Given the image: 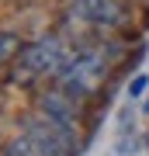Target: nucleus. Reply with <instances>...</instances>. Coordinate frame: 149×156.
Listing matches in <instances>:
<instances>
[{"label":"nucleus","instance_id":"obj_1","mask_svg":"<svg viewBox=\"0 0 149 156\" xmlns=\"http://www.w3.org/2000/svg\"><path fill=\"white\" fill-rule=\"evenodd\" d=\"M69 59H73V52L66 49V42L42 38V42L28 45L21 52V66L14 69V80H31V76H38V73H55V76H59Z\"/></svg>","mask_w":149,"mask_h":156},{"label":"nucleus","instance_id":"obj_2","mask_svg":"<svg viewBox=\"0 0 149 156\" xmlns=\"http://www.w3.org/2000/svg\"><path fill=\"white\" fill-rule=\"evenodd\" d=\"M108 73V62L94 56V52H80V56H73L66 62V69L59 73V83L66 94L73 97H83V94H94V90L101 87V80H104Z\"/></svg>","mask_w":149,"mask_h":156},{"label":"nucleus","instance_id":"obj_3","mask_svg":"<svg viewBox=\"0 0 149 156\" xmlns=\"http://www.w3.org/2000/svg\"><path fill=\"white\" fill-rule=\"evenodd\" d=\"M69 14H73V21L101 24V28H115V24L125 21V11L118 0H73Z\"/></svg>","mask_w":149,"mask_h":156},{"label":"nucleus","instance_id":"obj_4","mask_svg":"<svg viewBox=\"0 0 149 156\" xmlns=\"http://www.w3.org/2000/svg\"><path fill=\"white\" fill-rule=\"evenodd\" d=\"M7 156H52V153H49V146H45L31 128H24L21 135H14V139H11Z\"/></svg>","mask_w":149,"mask_h":156},{"label":"nucleus","instance_id":"obj_5","mask_svg":"<svg viewBox=\"0 0 149 156\" xmlns=\"http://www.w3.org/2000/svg\"><path fill=\"white\" fill-rule=\"evenodd\" d=\"M42 111L76 128V118H80V111L73 108V101H69V97H62V94H49V97H45V104H42Z\"/></svg>","mask_w":149,"mask_h":156},{"label":"nucleus","instance_id":"obj_6","mask_svg":"<svg viewBox=\"0 0 149 156\" xmlns=\"http://www.w3.org/2000/svg\"><path fill=\"white\" fill-rule=\"evenodd\" d=\"M17 52H21V38L11 31H0V62H7V59H14Z\"/></svg>","mask_w":149,"mask_h":156},{"label":"nucleus","instance_id":"obj_7","mask_svg":"<svg viewBox=\"0 0 149 156\" xmlns=\"http://www.w3.org/2000/svg\"><path fill=\"white\" fill-rule=\"evenodd\" d=\"M146 87H149V80H146V76H135L132 83H128V94H132V97H139V94H142Z\"/></svg>","mask_w":149,"mask_h":156},{"label":"nucleus","instance_id":"obj_8","mask_svg":"<svg viewBox=\"0 0 149 156\" xmlns=\"http://www.w3.org/2000/svg\"><path fill=\"white\" fill-rule=\"evenodd\" d=\"M146 111H149V101H146Z\"/></svg>","mask_w":149,"mask_h":156}]
</instances>
